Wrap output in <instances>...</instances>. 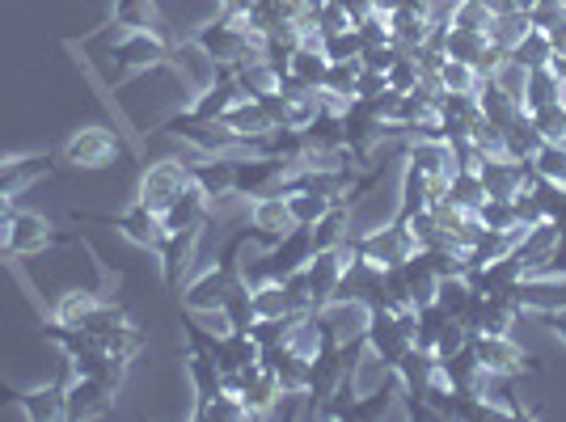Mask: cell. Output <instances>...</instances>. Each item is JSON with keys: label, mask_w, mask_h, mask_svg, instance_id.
I'll return each mask as SVG.
<instances>
[{"label": "cell", "mask_w": 566, "mask_h": 422, "mask_svg": "<svg viewBox=\"0 0 566 422\" xmlns=\"http://www.w3.org/2000/svg\"><path fill=\"white\" fill-rule=\"evenodd\" d=\"M106 305V296L102 292H90V287H76V292H64L55 308H51V321L64 329H85L94 321V313Z\"/></svg>", "instance_id": "obj_17"}, {"label": "cell", "mask_w": 566, "mask_h": 422, "mask_svg": "<svg viewBox=\"0 0 566 422\" xmlns=\"http://www.w3.org/2000/svg\"><path fill=\"white\" fill-rule=\"evenodd\" d=\"M368 4H373L377 13H385V18H389V13H398V9H406V0H368Z\"/></svg>", "instance_id": "obj_38"}, {"label": "cell", "mask_w": 566, "mask_h": 422, "mask_svg": "<svg viewBox=\"0 0 566 422\" xmlns=\"http://www.w3.org/2000/svg\"><path fill=\"white\" fill-rule=\"evenodd\" d=\"M478 85H482V76L465 60H452L449 55L440 64V94H478Z\"/></svg>", "instance_id": "obj_28"}, {"label": "cell", "mask_w": 566, "mask_h": 422, "mask_svg": "<svg viewBox=\"0 0 566 422\" xmlns=\"http://www.w3.org/2000/svg\"><path fill=\"white\" fill-rule=\"evenodd\" d=\"M470 347L482 363L486 376L499 380H516V376H537V355L524 351L520 342H512V334H470Z\"/></svg>", "instance_id": "obj_4"}, {"label": "cell", "mask_w": 566, "mask_h": 422, "mask_svg": "<svg viewBox=\"0 0 566 422\" xmlns=\"http://www.w3.org/2000/svg\"><path fill=\"white\" fill-rule=\"evenodd\" d=\"M76 220H81V211H76ZM85 220L111 224V229H118L136 250H148V254H157L161 241H166V220H161L157 211H148L144 203H132V208H123L118 215H85Z\"/></svg>", "instance_id": "obj_11"}, {"label": "cell", "mask_w": 566, "mask_h": 422, "mask_svg": "<svg viewBox=\"0 0 566 422\" xmlns=\"http://www.w3.org/2000/svg\"><path fill=\"white\" fill-rule=\"evenodd\" d=\"M187 182H190V165L182 157H161V161H153L140 173L136 203H144V208L157 211V215H166L178 203V194L187 190Z\"/></svg>", "instance_id": "obj_7"}, {"label": "cell", "mask_w": 566, "mask_h": 422, "mask_svg": "<svg viewBox=\"0 0 566 422\" xmlns=\"http://www.w3.org/2000/svg\"><path fill=\"white\" fill-rule=\"evenodd\" d=\"M106 30H161L169 39H178L166 25V18H161V4L157 0H111Z\"/></svg>", "instance_id": "obj_16"}, {"label": "cell", "mask_w": 566, "mask_h": 422, "mask_svg": "<svg viewBox=\"0 0 566 422\" xmlns=\"http://www.w3.org/2000/svg\"><path fill=\"white\" fill-rule=\"evenodd\" d=\"M478 220H482V229H491V233H524L528 224L520 220V203L516 199H486L482 208L473 211Z\"/></svg>", "instance_id": "obj_21"}, {"label": "cell", "mask_w": 566, "mask_h": 422, "mask_svg": "<svg viewBox=\"0 0 566 422\" xmlns=\"http://www.w3.org/2000/svg\"><path fill=\"white\" fill-rule=\"evenodd\" d=\"M69 241L72 236L64 229H55L39 211H13L9 215V259H34V254H48V250L69 245Z\"/></svg>", "instance_id": "obj_8"}, {"label": "cell", "mask_w": 566, "mask_h": 422, "mask_svg": "<svg viewBox=\"0 0 566 422\" xmlns=\"http://www.w3.org/2000/svg\"><path fill=\"white\" fill-rule=\"evenodd\" d=\"M355 262H359L355 241H343V245H331V250H317V254L308 259L305 271H301L305 292H308V305H313V308L331 305L334 296L343 292V279L352 275Z\"/></svg>", "instance_id": "obj_2"}, {"label": "cell", "mask_w": 566, "mask_h": 422, "mask_svg": "<svg viewBox=\"0 0 566 422\" xmlns=\"http://www.w3.org/2000/svg\"><path fill=\"white\" fill-rule=\"evenodd\" d=\"M507 55H512L516 64H524V68H545V64L554 60V39H549L545 30H537V25H533V30H528V34H524V39H520Z\"/></svg>", "instance_id": "obj_25"}, {"label": "cell", "mask_w": 566, "mask_h": 422, "mask_svg": "<svg viewBox=\"0 0 566 422\" xmlns=\"http://www.w3.org/2000/svg\"><path fill=\"white\" fill-rule=\"evenodd\" d=\"M507 4H512V9H524V13H528V9L537 4V0H507Z\"/></svg>", "instance_id": "obj_39"}, {"label": "cell", "mask_w": 566, "mask_h": 422, "mask_svg": "<svg viewBox=\"0 0 566 422\" xmlns=\"http://www.w3.org/2000/svg\"><path fill=\"white\" fill-rule=\"evenodd\" d=\"M528 22L537 25V30H558L566 22V0H537L533 9H528Z\"/></svg>", "instance_id": "obj_35"}, {"label": "cell", "mask_w": 566, "mask_h": 422, "mask_svg": "<svg viewBox=\"0 0 566 422\" xmlns=\"http://www.w3.org/2000/svg\"><path fill=\"white\" fill-rule=\"evenodd\" d=\"M431 34V18L427 13H415V9H398L389 13V39L398 51H419Z\"/></svg>", "instance_id": "obj_20"}, {"label": "cell", "mask_w": 566, "mask_h": 422, "mask_svg": "<svg viewBox=\"0 0 566 422\" xmlns=\"http://www.w3.org/2000/svg\"><path fill=\"white\" fill-rule=\"evenodd\" d=\"M533 169H537V178H545V182H563L566 187V148L542 144L537 157H533Z\"/></svg>", "instance_id": "obj_32"}, {"label": "cell", "mask_w": 566, "mask_h": 422, "mask_svg": "<svg viewBox=\"0 0 566 422\" xmlns=\"http://www.w3.org/2000/svg\"><path fill=\"white\" fill-rule=\"evenodd\" d=\"M533 30V22H528V13L524 9H503V13H495V22H491V43H499L503 51H512Z\"/></svg>", "instance_id": "obj_27"}, {"label": "cell", "mask_w": 566, "mask_h": 422, "mask_svg": "<svg viewBox=\"0 0 566 422\" xmlns=\"http://www.w3.org/2000/svg\"><path fill=\"white\" fill-rule=\"evenodd\" d=\"M528 118H533V127H537L542 144H558V148H566V106L563 102L542 106V110H528Z\"/></svg>", "instance_id": "obj_30"}, {"label": "cell", "mask_w": 566, "mask_h": 422, "mask_svg": "<svg viewBox=\"0 0 566 422\" xmlns=\"http://www.w3.org/2000/svg\"><path fill=\"white\" fill-rule=\"evenodd\" d=\"M352 241L359 250V262L373 266V271H389V266H401L406 259L419 254V236L410 233V224L398 220V215L389 224H380V229H368L364 236H352Z\"/></svg>", "instance_id": "obj_3"}, {"label": "cell", "mask_w": 566, "mask_h": 422, "mask_svg": "<svg viewBox=\"0 0 566 422\" xmlns=\"http://www.w3.org/2000/svg\"><path fill=\"white\" fill-rule=\"evenodd\" d=\"M385 81H389V89H394V94H415V89L423 85L419 55H415V51H401L398 60L389 64V72H385Z\"/></svg>", "instance_id": "obj_29"}, {"label": "cell", "mask_w": 566, "mask_h": 422, "mask_svg": "<svg viewBox=\"0 0 566 422\" xmlns=\"http://www.w3.org/2000/svg\"><path fill=\"white\" fill-rule=\"evenodd\" d=\"M250 224L271 236H283L296 220H292L283 194H259V199H250Z\"/></svg>", "instance_id": "obj_19"}, {"label": "cell", "mask_w": 566, "mask_h": 422, "mask_svg": "<svg viewBox=\"0 0 566 422\" xmlns=\"http://www.w3.org/2000/svg\"><path fill=\"white\" fill-rule=\"evenodd\" d=\"M503 136H507V157H516V161H533L537 148H542V136H537L528 110H520V115L503 127Z\"/></svg>", "instance_id": "obj_23"}, {"label": "cell", "mask_w": 566, "mask_h": 422, "mask_svg": "<svg viewBox=\"0 0 566 422\" xmlns=\"http://www.w3.org/2000/svg\"><path fill=\"white\" fill-rule=\"evenodd\" d=\"M486 30H465V25H449L444 34V55L452 60H465V64H478V55L486 51Z\"/></svg>", "instance_id": "obj_26"}, {"label": "cell", "mask_w": 566, "mask_h": 422, "mask_svg": "<svg viewBox=\"0 0 566 422\" xmlns=\"http://www.w3.org/2000/svg\"><path fill=\"white\" fill-rule=\"evenodd\" d=\"M51 173H60V157H51V152H9V157H0V194L18 199Z\"/></svg>", "instance_id": "obj_14"}, {"label": "cell", "mask_w": 566, "mask_h": 422, "mask_svg": "<svg viewBox=\"0 0 566 422\" xmlns=\"http://www.w3.org/2000/svg\"><path fill=\"white\" fill-rule=\"evenodd\" d=\"M115 384H106V380H97V376H85V372H72L64 380V419L72 422H90V419H102V414H111L115 410Z\"/></svg>", "instance_id": "obj_10"}, {"label": "cell", "mask_w": 566, "mask_h": 422, "mask_svg": "<svg viewBox=\"0 0 566 422\" xmlns=\"http://www.w3.org/2000/svg\"><path fill=\"white\" fill-rule=\"evenodd\" d=\"M322 51H326V60H331V64H338V60H359V55H364V39H359V30L352 25V30L326 34Z\"/></svg>", "instance_id": "obj_31"}, {"label": "cell", "mask_w": 566, "mask_h": 422, "mask_svg": "<svg viewBox=\"0 0 566 422\" xmlns=\"http://www.w3.org/2000/svg\"><path fill=\"white\" fill-rule=\"evenodd\" d=\"M169 48H174V39L161 34V30H118V39L111 43V60H115V89L118 85H127L132 76L166 68Z\"/></svg>", "instance_id": "obj_1"}, {"label": "cell", "mask_w": 566, "mask_h": 422, "mask_svg": "<svg viewBox=\"0 0 566 422\" xmlns=\"http://www.w3.org/2000/svg\"><path fill=\"white\" fill-rule=\"evenodd\" d=\"M449 199L457 208L465 211H478L486 203V187H482V173L478 169H452L449 178Z\"/></svg>", "instance_id": "obj_24"}, {"label": "cell", "mask_w": 566, "mask_h": 422, "mask_svg": "<svg viewBox=\"0 0 566 422\" xmlns=\"http://www.w3.org/2000/svg\"><path fill=\"white\" fill-rule=\"evenodd\" d=\"M478 110H482V118H491L495 127H507L524 106H520L516 97L503 94L495 81H482V85H478Z\"/></svg>", "instance_id": "obj_22"}, {"label": "cell", "mask_w": 566, "mask_h": 422, "mask_svg": "<svg viewBox=\"0 0 566 422\" xmlns=\"http://www.w3.org/2000/svg\"><path fill=\"white\" fill-rule=\"evenodd\" d=\"M123 157H127L123 140H118L111 127H97V123L72 131L69 140H64V148H60V161L76 165V169H111Z\"/></svg>", "instance_id": "obj_6"}, {"label": "cell", "mask_w": 566, "mask_h": 422, "mask_svg": "<svg viewBox=\"0 0 566 422\" xmlns=\"http://www.w3.org/2000/svg\"><path fill=\"white\" fill-rule=\"evenodd\" d=\"M182 85H187V97L203 94L208 85H216L220 76H224V68L216 64L208 51L195 43V34H178L174 39V48H169V64H166Z\"/></svg>", "instance_id": "obj_9"}, {"label": "cell", "mask_w": 566, "mask_h": 422, "mask_svg": "<svg viewBox=\"0 0 566 422\" xmlns=\"http://www.w3.org/2000/svg\"><path fill=\"white\" fill-rule=\"evenodd\" d=\"M287 173H292V157H271V152H233V194L237 199L275 194Z\"/></svg>", "instance_id": "obj_5"}, {"label": "cell", "mask_w": 566, "mask_h": 422, "mask_svg": "<svg viewBox=\"0 0 566 422\" xmlns=\"http://www.w3.org/2000/svg\"><path fill=\"white\" fill-rule=\"evenodd\" d=\"M486 199H520L537 187V169L533 161H516V157H486L478 165Z\"/></svg>", "instance_id": "obj_12"}, {"label": "cell", "mask_w": 566, "mask_h": 422, "mask_svg": "<svg viewBox=\"0 0 566 422\" xmlns=\"http://www.w3.org/2000/svg\"><path fill=\"white\" fill-rule=\"evenodd\" d=\"M486 81H495L503 94L516 97V102H520V97H524V81H528V68H524V64H516V60L507 55V60H503V64L495 68V76H486Z\"/></svg>", "instance_id": "obj_34"}, {"label": "cell", "mask_w": 566, "mask_h": 422, "mask_svg": "<svg viewBox=\"0 0 566 422\" xmlns=\"http://www.w3.org/2000/svg\"><path fill=\"white\" fill-rule=\"evenodd\" d=\"M0 401H13L30 422H55V419H64V380L39 384V389H30V393H9L4 380H0Z\"/></svg>", "instance_id": "obj_15"}, {"label": "cell", "mask_w": 566, "mask_h": 422, "mask_svg": "<svg viewBox=\"0 0 566 422\" xmlns=\"http://www.w3.org/2000/svg\"><path fill=\"white\" fill-rule=\"evenodd\" d=\"M533 321H542L558 342H566V308H549V313H528Z\"/></svg>", "instance_id": "obj_37"}, {"label": "cell", "mask_w": 566, "mask_h": 422, "mask_svg": "<svg viewBox=\"0 0 566 422\" xmlns=\"http://www.w3.org/2000/svg\"><path fill=\"white\" fill-rule=\"evenodd\" d=\"M537 275H563L566 279V233L554 241V250H549V259L542 262V271Z\"/></svg>", "instance_id": "obj_36"}, {"label": "cell", "mask_w": 566, "mask_h": 422, "mask_svg": "<svg viewBox=\"0 0 566 422\" xmlns=\"http://www.w3.org/2000/svg\"><path fill=\"white\" fill-rule=\"evenodd\" d=\"M563 97H566V81L549 68V64H545V68H528L524 97H520L524 110H542V106H554V102H563Z\"/></svg>", "instance_id": "obj_18"}, {"label": "cell", "mask_w": 566, "mask_h": 422, "mask_svg": "<svg viewBox=\"0 0 566 422\" xmlns=\"http://www.w3.org/2000/svg\"><path fill=\"white\" fill-rule=\"evenodd\" d=\"M486 4H495V0H486Z\"/></svg>", "instance_id": "obj_40"}, {"label": "cell", "mask_w": 566, "mask_h": 422, "mask_svg": "<svg viewBox=\"0 0 566 422\" xmlns=\"http://www.w3.org/2000/svg\"><path fill=\"white\" fill-rule=\"evenodd\" d=\"M199 236H203L199 224H190V229H166V241L157 250V266H161V279H166L169 292H182V283L190 279Z\"/></svg>", "instance_id": "obj_13"}, {"label": "cell", "mask_w": 566, "mask_h": 422, "mask_svg": "<svg viewBox=\"0 0 566 422\" xmlns=\"http://www.w3.org/2000/svg\"><path fill=\"white\" fill-rule=\"evenodd\" d=\"M491 22H495V9L486 0H461L452 13V25H465V30H491Z\"/></svg>", "instance_id": "obj_33"}]
</instances>
